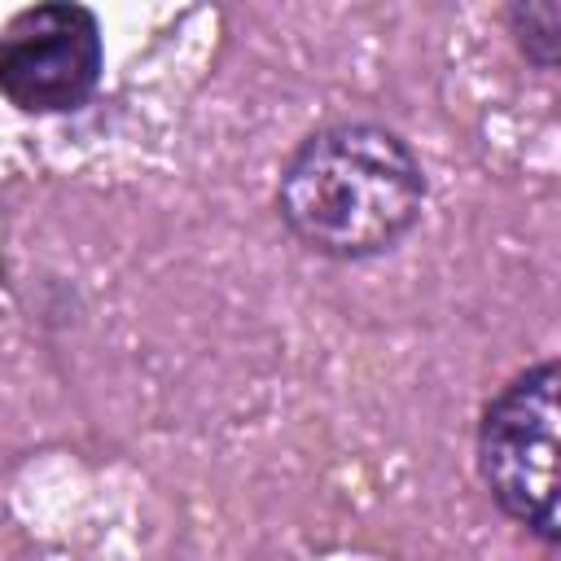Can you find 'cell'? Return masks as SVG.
<instances>
[{
	"instance_id": "6da1fadb",
	"label": "cell",
	"mask_w": 561,
	"mask_h": 561,
	"mask_svg": "<svg viewBox=\"0 0 561 561\" xmlns=\"http://www.w3.org/2000/svg\"><path fill=\"white\" fill-rule=\"evenodd\" d=\"M425 171L412 145L364 118L316 127L280 167L276 215L311 254L355 263L394 250L421 219Z\"/></svg>"
},
{
	"instance_id": "3957f363",
	"label": "cell",
	"mask_w": 561,
	"mask_h": 561,
	"mask_svg": "<svg viewBox=\"0 0 561 561\" xmlns=\"http://www.w3.org/2000/svg\"><path fill=\"white\" fill-rule=\"evenodd\" d=\"M101 26L83 4H31L0 31V96L22 114L83 110L101 83Z\"/></svg>"
},
{
	"instance_id": "277c9868",
	"label": "cell",
	"mask_w": 561,
	"mask_h": 561,
	"mask_svg": "<svg viewBox=\"0 0 561 561\" xmlns=\"http://www.w3.org/2000/svg\"><path fill=\"white\" fill-rule=\"evenodd\" d=\"M517 48L526 53V61H535L539 70L557 66L561 53V0H517L504 13Z\"/></svg>"
},
{
	"instance_id": "7a4b0ae2",
	"label": "cell",
	"mask_w": 561,
	"mask_h": 561,
	"mask_svg": "<svg viewBox=\"0 0 561 561\" xmlns=\"http://www.w3.org/2000/svg\"><path fill=\"white\" fill-rule=\"evenodd\" d=\"M557 416L561 368L539 359L517 373L478 421V478L504 517L526 526L539 543H557Z\"/></svg>"
}]
</instances>
